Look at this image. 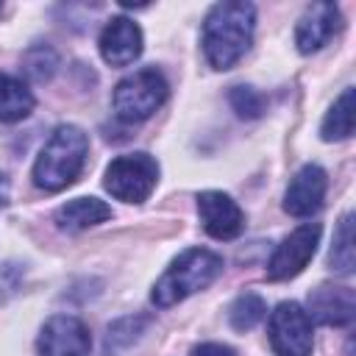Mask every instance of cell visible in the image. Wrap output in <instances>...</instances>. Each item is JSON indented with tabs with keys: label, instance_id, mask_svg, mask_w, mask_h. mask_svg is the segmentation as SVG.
<instances>
[{
	"label": "cell",
	"instance_id": "obj_1",
	"mask_svg": "<svg viewBox=\"0 0 356 356\" xmlns=\"http://www.w3.org/2000/svg\"><path fill=\"white\" fill-rule=\"evenodd\" d=\"M256 28V6L245 0H225L211 6L203 19V53L214 70H231L250 47Z\"/></svg>",
	"mask_w": 356,
	"mask_h": 356
},
{
	"label": "cell",
	"instance_id": "obj_2",
	"mask_svg": "<svg viewBox=\"0 0 356 356\" xmlns=\"http://www.w3.org/2000/svg\"><path fill=\"white\" fill-rule=\"evenodd\" d=\"M86 153L89 136L78 125H58L33 161V184L44 192H61L81 175Z\"/></svg>",
	"mask_w": 356,
	"mask_h": 356
},
{
	"label": "cell",
	"instance_id": "obj_3",
	"mask_svg": "<svg viewBox=\"0 0 356 356\" xmlns=\"http://www.w3.org/2000/svg\"><path fill=\"white\" fill-rule=\"evenodd\" d=\"M220 273H222V256H217L214 250H206V248H189L181 256H175L172 264L161 273L150 298L159 309L175 306L181 300H186L189 295L214 284V278Z\"/></svg>",
	"mask_w": 356,
	"mask_h": 356
},
{
	"label": "cell",
	"instance_id": "obj_4",
	"mask_svg": "<svg viewBox=\"0 0 356 356\" xmlns=\"http://www.w3.org/2000/svg\"><path fill=\"white\" fill-rule=\"evenodd\" d=\"M167 95H170V86H167V78L161 75V70H156V67L136 70L114 86V95H111L114 114H117V120L131 122V125L142 122L164 106Z\"/></svg>",
	"mask_w": 356,
	"mask_h": 356
},
{
	"label": "cell",
	"instance_id": "obj_5",
	"mask_svg": "<svg viewBox=\"0 0 356 356\" xmlns=\"http://www.w3.org/2000/svg\"><path fill=\"white\" fill-rule=\"evenodd\" d=\"M159 181V164L150 153L117 156L103 175V186L122 203H145Z\"/></svg>",
	"mask_w": 356,
	"mask_h": 356
},
{
	"label": "cell",
	"instance_id": "obj_6",
	"mask_svg": "<svg viewBox=\"0 0 356 356\" xmlns=\"http://www.w3.org/2000/svg\"><path fill=\"white\" fill-rule=\"evenodd\" d=\"M270 345L275 356H312L314 334L306 309L295 300H284L270 314Z\"/></svg>",
	"mask_w": 356,
	"mask_h": 356
},
{
	"label": "cell",
	"instance_id": "obj_7",
	"mask_svg": "<svg viewBox=\"0 0 356 356\" xmlns=\"http://www.w3.org/2000/svg\"><path fill=\"white\" fill-rule=\"evenodd\" d=\"M320 222H303L298 225L270 256L267 261V278L270 281H289L298 273H303V267L312 261L317 245H320Z\"/></svg>",
	"mask_w": 356,
	"mask_h": 356
},
{
	"label": "cell",
	"instance_id": "obj_8",
	"mask_svg": "<svg viewBox=\"0 0 356 356\" xmlns=\"http://www.w3.org/2000/svg\"><path fill=\"white\" fill-rule=\"evenodd\" d=\"M36 350L39 356H89L92 337L83 320L72 314H56L42 325Z\"/></svg>",
	"mask_w": 356,
	"mask_h": 356
},
{
	"label": "cell",
	"instance_id": "obj_9",
	"mask_svg": "<svg viewBox=\"0 0 356 356\" xmlns=\"http://www.w3.org/2000/svg\"><path fill=\"white\" fill-rule=\"evenodd\" d=\"M197 214L209 236L214 239H236L245 228V214L239 203L225 192H200L197 195Z\"/></svg>",
	"mask_w": 356,
	"mask_h": 356
},
{
	"label": "cell",
	"instance_id": "obj_10",
	"mask_svg": "<svg viewBox=\"0 0 356 356\" xmlns=\"http://www.w3.org/2000/svg\"><path fill=\"white\" fill-rule=\"evenodd\" d=\"M325 186H328V175L320 164H303L295 178L286 186L284 195V211L292 217H312L320 211L323 197H325Z\"/></svg>",
	"mask_w": 356,
	"mask_h": 356
},
{
	"label": "cell",
	"instance_id": "obj_11",
	"mask_svg": "<svg viewBox=\"0 0 356 356\" xmlns=\"http://www.w3.org/2000/svg\"><path fill=\"white\" fill-rule=\"evenodd\" d=\"M342 28V14L337 3H312L295 28V44L303 56L317 53L323 44L331 42V36Z\"/></svg>",
	"mask_w": 356,
	"mask_h": 356
},
{
	"label": "cell",
	"instance_id": "obj_12",
	"mask_svg": "<svg viewBox=\"0 0 356 356\" xmlns=\"http://www.w3.org/2000/svg\"><path fill=\"white\" fill-rule=\"evenodd\" d=\"M100 56L111 67H128L142 56V28L128 17H114L100 33Z\"/></svg>",
	"mask_w": 356,
	"mask_h": 356
},
{
	"label": "cell",
	"instance_id": "obj_13",
	"mask_svg": "<svg viewBox=\"0 0 356 356\" xmlns=\"http://www.w3.org/2000/svg\"><path fill=\"white\" fill-rule=\"evenodd\" d=\"M312 323L323 325H350L356 314V298L350 286H334V284H320L317 289L309 292V309H306Z\"/></svg>",
	"mask_w": 356,
	"mask_h": 356
},
{
	"label": "cell",
	"instance_id": "obj_14",
	"mask_svg": "<svg viewBox=\"0 0 356 356\" xmlns=\"http://www.w3.org/2000/svg\"><path fill=\"white\" fill-rule=\"evenodd\" d=\"M111 217V206L103 203L100 197H75V200H67L58 211H56V222L61 231H86L103 220Z\"/></svg>",
	"mask_w": 356,
	"mask_h": 356
},
{
	"label": "cell",
	"instance_id": "obj_15",
	"mask_svg": "<svg viewBox=\"0 0 356 356\" xmlns=\"http://www.w3.org/2000/svg\"><path fill=\"white\" fill-rule=\"evenodd\" d=\"M33 92L17 75L0 72V122H19L33 111Z\"/></svg>",
	"mask_w": 356,
	"mask_h": 356
},
{
	"label": "cell",
	"instance_id": "obj_16",
	"mask_svg": "<svg viewBox=\"0 0 356 356\" xmlns=\"http://www.w3.org/2000/svg\"><path fill=\"white\" fill-rule=\"evenodd\" d=\"M353 120H356V106H353V86L342 89V95L334 100V106L328 108L323 125H320V136L325 142H339L348 139L353 134Z\"/></svg>",
	"mask_w": 356,
	"mask_h": 356
},
{
	"label": "cell",
	"instance_id": "obj_17",
	"mask_svg": "<svg viewBox=\"0 0 356 356\" xmlns=\"http://www.w3.org/2000/svg\"><path fill=\"white\" fill-rule=\"evenodd\" d=\"M150 325V317L147 314H134V317H120L108 325L106 331V345H103V353L106 356H117L122 350H128L142 334L145 328Z\"/></svg>",
	"mask_w": 356,
	"mask_h": 356
},
{
	"label": "cell",
	"instance_id": "obj_18",
	"mask_svg": "<svg viewBox=\"0 0 356 356\" xmlns=\"http://www.w3.org/2000/svg\"><path fill=\"white\" fill-rule=\"evenodd\" d=\"M328 264L334 273L339 275H350L353 273V214L345 211L339 217V225L334 231V245H331V253H328Z\"/></svg>",
	"mask_w": 356,
	"mask_h": 356
},
{
	"label": "cell",
	"instance_id": "obj_19",
	"mask_svg": "<svg viewBox=\"0 0 356 356\" xmlns=\"http://www.w3.org/2000/svg\"><path fill=\"white\" fill-rule=\"evenodd\" d=\"M264 317H267V303H264V298H259L256 292L239 295V298L231 303V309H228V323H231L234 331H250V328H256Z\"/></svg>",
	"mask_w": 356,
	"mask_h": 356
},
{
	"label": "cell",
	"instance_id": "obj_20",
	"mask_svg": "<svg viewBox=\"0 0 356 356\" xmlns=\"http://www.w3.org/2000/svg\"><path fill=\"white\" fill-rule=\"evenodd\" d=\"M22 67H25V72H28L31 81L44 83V81H50V78L56 75L58 56H56V50L47 47V44H33V47L25 50V56H22Z\"/></svg>",
	"mask_w": 356,
	"mask_h": 356
},
{
	"label": "cell",
	"instance_id": "obj_21",
	"mask_svg": "<svg viewBox=\"0 0 356 356\" xmlns=\"http://www.w3.org/2000/svg\"><path fill=\"white\" fill-rule=\"evenodd\" d=\"M234 111L242 117V120H256L261 117L264 111V97L253 89V86H231V95H228Z\"/></svg>",
	"mask_w": 356,
	"mask_h": 356
},
{
	"label": "cell",
	"instance_id": "obj_22",
	"mask_svg": "<svg viewBox=\"0 0 356 356\" xmlns=\"http://www.w3.org/2000/svg\"><path fill=\"white\" fill-rule=\"evenodd\" d=\"M22 278H25V267L19 261H0V303L17 295Z\"/></svg>",
	"mask_w": 356,
	"mask_h": 356
},
{
	"label": "cell",
	"instance_id": "obj_23",
	"mask_svg": "<svg viewBox=\"0 0 356 356\" xmlns=\"http://www.w3.org/2000/svg\"><path fill=\"white\" fill-rule=\"evenodd\" d=\"M192 356H234V350L228 345H220V342H203L192 350Z\"/></svg>",
	"mask_w": 356,
	"mask_h": 356
},
{
	"label": "cell",
	"instance_id": "obj_24",
	"mask_svg": "<svg viewBox=\"0 0 356 356\" xmlns=\"http://www.w3.org/2000/svg\"><path fill=\"white\" fill-rule=\"evenodd\" d=\"M8 200H11V184H8V178L0 172V209H6Z\"/></svg>",
	"mask_w": 356,
	"mask_h": 356
},
{
	"label": "cell",
	"instance_id": "obj_25",
	"mask_svg": "<svg viewBox=\"0 0 356 356\" xmlns=\"http://www.w3.org/2000/svg\"><path fill=\"white\" fill-rule=\"evenodd\" d=\"M0 14H3V3H0Z\"/></svg>",
	"mask_w": 356,
	"mask_h": 356
}]
</instances>
